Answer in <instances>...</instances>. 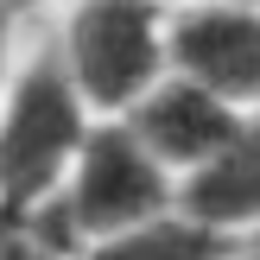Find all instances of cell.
I'll return each mask as SVG.
<instances>
[{
  "label": "cell",
  "instance_id": "cell-9",
  "mask_svg": "<svg viewBox=\"0 0 260 260\" xmlns=\"http://www.w3.org/2000/svg\"><path fill=\"white\" fill-rule=\"evenodd\" d=\"M19 45H25V19L0 7V89H7V76H13V57H19Z\"/></svg>",
  "mask_w": 260,
  "mask_h": 260
},
{
  "label": "cell",
  "instance_id": "cell-6",
  "mask_svg": "<svg viewBox=\"0 0 260 260\" xmlns=\"http://www.w3.org/2000/svg\"><path fill=\"white\" fill-rule=\"evenodd\" d=\"M178 210L197 216L216 235H229V241H241L260 222V102L241 108V121L222 140V152L178 184Z\"/></svg>",
  "mask_w": 260,
  "mask_h": 260
},
{
  "label": "cell",
  "instance_id": "cell-7",
  "mask_svg": "<svg viewBox=\"0 0 260 260\" xmlns=\"http://www.w3.org/2000/svg\"><path fill=\"white\" fill-rule=\"evenodd\" d=\"M63 260H235V241L203 229L197 216L184 210H165L140 229H121V235H102V241H83L76 254Z\"/></svg>",
  "mask_w": 260,
  "mask_h": 260
},
{
  "label": "cell",
  "instance_id": "cell-2",
  "mask_svg": "<svg viewBox=\"0 0 260 260\" xmlns=\"http://www.w3.org/2000/svg\"><path fill=\"white\" fill-rule=\"evenodd\" d=\"M38 25L95 121H127L172 76V13L159 0H70Z\"/></svg>",
  "mask_w": 260,
  "mask_h": 260
},
{
  "label": "cell",
  "instance_id": "cell-4",
  "mask_svg": "<svg viewBox=\"0 0 260 260\" xmlns=\"http://www.w3.org/2000/svg\"><path fill=\"white\" fill-rule=\"evenodd\" d=\"M172 76L222 95L229 108L260 102V0H190L172 13Z\"/></svg>",
  "mask_w": 260,
  "mask_h": 260
},
{
  "label": "cell",
  "instance_id": "cell-5",
  "mask_svg": "<svg viewBox=\"0 0 260 260\" xmlns=\"http://www.w3.org/2000/svg\"><path fill=\"white\" fill-rule=\"evenodd\" d=\"M235 121H241V108H229L222 95L184 83V76H165V83L152 89V95H140V108L127 114V127L146 140V152L178 184L222 152V140L235 134Z\"/></svg>",
  "mask_w": 260,
  "mask_h": 260
},
{
  "label": "cell",
  "instance_id": "cell-11",
  "mask_svg": "<svg viewBox=\"0 0 260 260\" xmlns=\"http://www.w3.org/2000/svg\"><path fill=\"white\" fill-rule=\"evenodd\" d=\"M235 260H260V222H254V229H248V235H241V241H235Z\"/></svg>",
  "mask_w": 260,
  "mask_h": 260
},
{
  "label": "cell",
  "instance_id": "cell-3",
  "mask_svg": "<svg viewBox=\"0 0 260 260\" xmlns=\"http://www.w3.org/2000/svg\"><path fill=\"white\" fill-rule=\"evenodd\" d=\"M165 210H178V178L146 152V140L127 121H95L83 152L63 172L57 197L32 216V229L57 254H76L83 241L140 229V222H152Z\"/></svg>",
  "mask_w": 260,
  "mask_h": 260
},
{
  "label": "cell",
  "instance_id": "cell-12",
  "mask_svg": "<svg viewBox=\"0 0 260 260\" xmlns=\"http://www.w3.org/2000/svg\"><path fill=\"white\" fill-rule=\"evenodd\" d=\"M159 7H165V13H178V7H190V0H159Z\"/></svg>",
  "mask_w": 260,
  "mask_h": 260
},
{
  "label": "cell",
  "instance_id": "cell-10",
  "mask_svg": "<svg viewBox=\"0 0 260 260\" xmlns=\"http://www.w3.org/2000/svg\"><path fill=\"white\" fill-rule=\"evenodd\" d=\"M0 7H7V13H19L25 25H38V19H51L57 7H70V0H0Z\"/></svg>",
  "mask_w": 260,
  "mask_h": 260
},
{
  "label": "cell",
  "instance_id": "cell-1",
  "mask_svg": "<svg viewBox=\"0 0 260 260\" xmlns=\"http://www.w3.org/2000/svg\"><path fill=\"white\" fill-rule=\"evenodd\" d=\"M89 127H95V108L70 83L45 25H25V45L0 89V222H32L57 197Z\"/></svg>",
  "mask_w": 260,
  "mask_h": 260
},
{
  "label": "cell",
  "instance_id": "cell-8",
  "mask_svg": "<svg viewBox=\"0 0 260 260\" xmlns=\"http://www.w3.org/2000/svg\"><path fill=\"white\" fill-rule=\"evenodd\" d=\"M0 260H63L32 222H0Z\"/></svg>",
  "mask_w": 260,
  "mask_h": 260
}]
</instances>
